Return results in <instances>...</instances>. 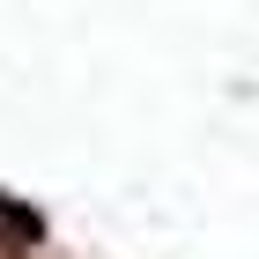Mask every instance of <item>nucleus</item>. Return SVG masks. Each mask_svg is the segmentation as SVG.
<instances>
[{"instance_id": "1", "label": "nucleus", "mask_w": 259, "mask_h": 259, "mask_svg": "<svg viewBox=\"0 0 259 259\" xmlns=\"http://www.w3.org/2000/svg\"><path fill=\"white\" fill-rule=\"evenodd\" d=\"M0 230H8L15 244H30V252L45 244V215H37V207H22L15 193H0Z\"/></svg>"}]
</instances>
